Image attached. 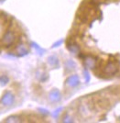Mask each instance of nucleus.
I'll use <instances>...</instances> for the list:
<instances>
[{
    "instance_id": "nucleus-1",
    "label": "nucleus",
    "mask_w": 120,
    "mask_h": 123,
    "mask_svg": "<svg viewBox=\"0 0 120 123\" xmlns=\"http://www.w3.org/2000/svg\"><path fill=\"white\" fill-rule=\"evenodd\" d=\"M118 66L119 64H116V62L114 61H108L106 64L103 68V74L104 75H108V76H113L115 75L116 73L118 72Z\"/></svg>"
},
{
    "instance_id": "nucleus-2",
    "label": "nucleus",
    "mask_w": 120,
    "mask_h": 123,
    "mask_svg": "<svg viewBox=\"0 0 120 123\" xmlns=\"http://www.w3.org/2000/svg\"><path fill=\"white\" fill-rule=\"evenodd\" d=\"M17 41V35L13 31H7L2 39V44L5 47H10Z\"/></svg>"
},
{
    "instance_id": "nucleus-3",
    "label": "nucleus",
    "mask_w": 120,
    "mask_h": 123,
    "mask_svg": "<svg viewBox=\"0 0 120 123\" xmlns=\"http://www.w3.org/2000/svg\"><path fill=\"white\" fill-rule=\"evenodd\" d=\"M15 101V97L10 91H6L0 99V105L3 107H10Z\"/></svg>"
},
{
    "instance_id": "nucleus-4",
    "label": "nucleus",
    "mask_w": 120,
    "mask_h": 123,
    "mask_svg": "<svg viewBox=\"0 0 120 123\" xmlns=\"http://www.w3.org/2000/svg\"><path fill=\"white\" fill-rule=\"evenodd\" d=\"M98 59L97 57L94 56V55H85V57L84 58V65L86 68L89 69H94L96 68L97 64H98Z\"/></svg>"
},
{
    "instance_id": "nucleus-5",
    "label": "nucleus",
    "mask_w": 120,
    "mask_h": 123,
    "mask_svg": "<svg viewBox=\"0 0 120 123\" xmlns=\"http://www.w3.org/2000/svg\"><path fill=\"white\" fill-rule=\"evenodd\" d=\"M92 109L93 107L91 104H81L78 108V111L83 117H87L92 111Z\"/></svg>"
},
{
    "instance_id": "nucleus-6",
    "label": "nucleus",
    "mask_w": 120,
    "mask_h": 123,
    "mask_svg": "<svg viewBox=\"0 0 120 123\" xmlns=\"http://www.w3.org/2000/svg\"><path fill=\"white\" fill-rule=\"evenodd\" d=\"M67 49H68L71 52L74 53V54H78L79 52H80V51H81L80 46H79L75 41H73V40L68 41V42H67Z\"/></svg>"
},
{
    "instance_id": "nucleus-7",
    "label": "nucleus",
    "mask_w": 120,
    "mask_h": 123,
    "mask_svg": "<svg viewBox=\"0 0 120 123\" xmlns=\"http://www.w3.org/2000/svg\"><path fill=\"white\" fill-rule=\"evenodd\" d=\"M79 84H80V79H79L78 75H76V74H73V75L69 76L67 78V80H66V85L68 86L75 87L77 86Z\"/></svg>"
},
{
    "instance_id": "nucleus-8",
    "label": "nucleus",
    "mask_w": 120,
    "mask_h": 123,
    "mask_svg": "<svg viewBox=\"0 0 120 123\" xmlns=\"http://www.w3.org/2000/svg\"><path fill=\"white\" fill-rule=\"evenodd\" d=\"M28 52H29V49L23 43H20V44H18L16 47V53L18 56H24V55H26Z\"/></svg>"
},
{
    "instance_id": "nucleus-9",
    "label": "nucleus",
    "mask_w": 120,
    "mask_h": 123,
    "mask_svg": "<svg viewBox=\"0 0 120 123\" xmlns=\"http://www.w3.org/2000/svg\"><path fill=\"white\" fill-rule=\"evenodd\" d=\"M96 106H98L101 108H110V102L107 98H100L96 100Z\"/></svg>"
},
{
    "instance_id": "nucleus-10",
    "label": "nucleus",
    "mask_w": 120,
    "mask_h": 123,
    "mask_svg": "<svg viewBox=\"0 0 120 123\" xmlns=\"http://www.w3.org/2000/svg\"><path fill=\"white\" fill-rule=\"evenodd\" d=\"M49 98L51 100L52 102H58L61 100V98H62V95H61V92L57 90V89H54L52 90L51 92L50 93L49 95Z\"/></svg>"
},
{
    "instance_id": "nucleus-11",
    "label": "nucleus",
    "mask_w": 120,
    "mask_h": 123,
    "mask_svg": "<svg viewBox=\"0 0 120 123\" xmlns=\"http://www.w3.org/2000/svg\"><path fill=\"white\" fill-rule=\"evenodd\" d=\"M48 63L52 67H56L59 65V59L55 55H51L48 58Z\"/></svg>"
},
{
    "instance_id": "nucleus-12",
    "label": "nucleus",
    "mask_w": 120,
    "mask_h": 123,
    "mask_svg": "<svg viewBox=\"0 0 120 123\" xmlns=\"http://www.w3.org/2000/svg\"><path fill=\"white\" fill-rule=\"evenodd\" d=\"M64 65H65V68H66V70L67 71H72L73 69H75V67H76V64H75V62L72 60H68V61L65 62V63H64Z\"/></svg>"
},
{
    "instance_id": "nucleus-13",
    "label": "nucleus",
    "mask_w": 120,
    "mask_h": 123,
    "mask_svg": "<svg viewBox=\"0 0 120 123\" xmlns=\"http://www.w3.org/2000/svg\"><path fill=\"white\" fill-rule=\"evenodd\" d=\"M20 118L17 116V115H14V116H11L8 118H6L5 120V122H20Z\"/></svg>"
},
{
    "instance_id": "nucleus-14",
    "label": "nucleus",
    "mask_w": 120,
    "mask_h": 123,
    "mask_svg": "<svg viewBox=\"0 0 120 123\" xmlns=\"http://www.w3.org/2000/svg\"><path fill=\"white\" fill-rule=\"evenodd\" d=\"M101 3H102V0H89L88 4L90 6H98L101 5Z\"/></svg>"
},
{
    "instance_id": "nucleus-15",
    "label": "nucleus",
    "mask_w": 120,
    "mask_h": 123,
    "mask_svg": "<svg viewBox=\"0 0 120 123\" xmlns=\"http://www.w3.org/2000/svg\"><path fill=\"white\" fill-rule=\"evenodd\" d=\"M63 122H73V118L72 116H70L68 113L63 118Z\"/></svg>"
},
{
    "instance_id": "nucleus-16",
    "label": "nucleus",
    "mask_w": 120,
    "mask_h": 123,
    "mask_svg": "<svg viewBox=\"0 0 120 123\" xmlns=\"http://www.w3.org/2000/svg\"><path fill=\"white\" fill-rule=\"evenodd\" d=\"M9 82V78L6 76V75H1L0 76V84L2 85H6Z\"/></svg>"
},
{
    "instance_id": "nucleus-17",
    "label": "nucleus",
    "mask_w": 120,
    "mask_h": 123,
    "mask_svg": "<svg viewBox=\"0 0 120 123\" xmlns=\"http://www.w3.org/2000/svg\"><path fill=\"white\" fill-rule=\"evenodd\" d=\"M32 45H33V47L35 48V50H36V51L39 52V54H42V53L45 51L44 50H43V49H41L40 47L39 46L38 44H36V43H32Z\"/></svg>"
},
{
    "instance_id": "nucleus-18",
    "label": "nucleus",
    "mask_w": 120,
    "mask_h": 123,
    "mask_svg": "<svg viewBox=\"0 0 120 123\" xmlns=\"http://www.w3.org/2000/svg\"><path fill=\"white\" fill-rule=\"evenodd\" d=\"M84 77H85V82L88 83L90 81V75H89V73L86 71V70H84Z\"/></svg>"
},
{
    "instance_id": "nucleus-19",
    "label": "nucleus",
    "mask_w": 120,
    "mask_h": 123,
    "mask_svg": "<svg viewBox=\"0 0 120 123\" xmlns=\"http://www.w3.org/2000/svg\"><path fill=\"white\" fill-rule=\"evenodd\" d=\"M63 40H60V41H56V42H55V43H54V44H53V48H55V47H58V46H60V45H61V44H62V43H63Z\"/></svg>"
},
{
    "instance_id": "nucleus-20",
    "label": "nucleus",
    "mask_w": 120,
    "mask_h": 123,
    "mask_svg": "<svg viewBox=\"0 0 120 123\" xmlns=\"http://www.w3.org/2000/svg\"><path fill=\"white\" fill-rule=\"evenodd\" d=\"M47 79H48V75L47 74H42L41 77H40V81H41V82H45Z\"/></svg>"
},
{
    "instance_id": "nucleus-21",
    "label": "nucleus",
    "mask_w": 120,
    "mask_h": 123,
    "mask_svg": "<svg viewBox=\"0 0 120 123\" xmlns=\"http://www.w3.org/2000/svg\"><path fill=\"white\" fill-rule=\"evenodd\" d=\"M40 113L44 114V115H48V114H49V112H48L46 109H42V108H40Z\"/></svg>"
},
{
    "instance_id": "nucleus-22",
    "label": "nucleus",
    "mask_w": 120,
    "mask_h": 123,
    "mask_svg": "<svg viewBox=\"0 0 120 123\" xmlns=\"http://www.w3.org/2000/svg\"><path fill=\"white\" fill-rule=\"evenodd\" d=\"M61 110H62V108H59L58 110H56V111H55V113H54V116H55V117H57V115L60 113V111H61Z\"/></svg>"
},
{
    "instance_id": "nucleus-23",
    "label": "nucleus",
    "mask_w": 120,
    "mask_h": 123,
    "mask_svg": "<svg viewBox=\"0 0 120 123\" xmlns=\"http://www.w3.org/2000/svg\"><path fill=\"white\" fill-rule=\"evenodd\" d=\"M0 52H1V48H0Z\"/></svg>"
},
{
    "instance_id": "nucleus-24",
    "label": "nucleus",
    "mask_w": 120,
    "mask_h": 123,
    "mask_svg": "<svg viewBox=\"0 0 120 123\" xmlns=\"http://www.w3.org/2000/svg\"><path fill=\"white\" fill-rule=\"evenodd\" d=\"M0 1H2V0H0Z\"/></svg>"
}]
</instances>
